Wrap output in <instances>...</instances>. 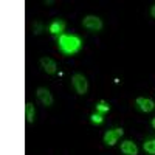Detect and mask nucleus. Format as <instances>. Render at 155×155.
<instances>
[{
  "instance_id": "1",
  "label": "nucleus",
  "mask_w": 155,
  "mask_h": 155,
  "mask_svg": "<svg viewBox=\"0 0 155 155\" xmlns=\"http://www.w3.org/2000/svg\"><path fill=\"white\" fill-rule=\"evenodd\" d=\"M82 41L74 34H61L58 39V47L64 54H74L81 50Z\"/></svg>"
},
{
  "instance_id": "2",
  "label": "nucleus",
  "mask_w": 155,
  "mask_h": 155,
  "mask_svg": "<svg viewBox=\"0 0 155 155\" xmlns=\"http://www.w3.org/2000/svg\"><path fill=\"white\" fill-rule=\"evenodd\" d=\"M71 84L76 90V93L78 95H85L87 93V90H88V81H87V78L81 73H74L73 78H71Z\"/></svg>"
},
{
  "instance_id": "3",
  "label": "nucleus",
  "mask_w": 155,
  "mask_h": 155,
  "mask_svg": "<svg viewBox=\"0 0 155 155\" xmlns=\"http://www.w3.org/2000/svg\"><path fill=\"white\" fill-rule=\"evenodd\" d=\"M82 25H84V28H87L90 31H99L102 28V20L96 16H87V17H84Z\"/></svg>"
},
{
  "instance_id": "4",
  "label": "nucleus",
  "mask_w": 155,
  "mask_h": 155,
  "mask_svg": "<svg viewBox=\"0 0 155 155\" xmlns=\"http://www.w3.org/2000/svg\"><path fill=\"white\" fill-rule=\"evenodd\" d=\"M123 134H124L123 129H112V130H107L104 134V143L107 146H115L116 141H118V138L123 137Z\"/></svg>"
},
{
  "instance_id": "5",
  "label": "nucleus",
  "mask_w": 155,
  "mask_h": 155,
  "mask_svg": "<svg viewBox=\"0 0 155 155\" xmlns=\"http://www.w3.org/2000/svg\"><path fill=\"white\" fill-rule=\"evenodd\" d=\"M37 99L42 102L44 106H47V107H50V106H53V95L50 93V90L48 88H45V87H39L37 88Z\"/></svg>"
},
{
  "instance_id": "6",
  "label": "nucleus",
  "mask_w": 155,
  "mask_h": 155,
  "mask_svg": "<svg viewBox=\"0 0 155 155\" xmlns=\"http://www.w3.org/2000/svg\"><path fill=\"white\" fill-rule=\"evenodd\" d=\"M137 106H138V109L141 110V112H144V113H149V112H152L153 109H155V102L152 101V99H149V98H137Z\"/></svg>"
},
{
  "instance_id": "7",
  "label": "nucleus",
  "mask_w": 155,
  "mask_h": 155,
  "mask_svg": "<svg viewBox=\"0 0 155 155\" xmlns=\"http://www.w3.org/2000/svg\"><path fill=\"white\" fill-rule=\"evenodd\" d=\"M41 65H42V68L48 73V74H54L56 73V62L51 59V58H42L41 59Z\"/></svg>"
},
{
  "instance_id": "8",
  "label": "nucleus",
  "mask_w": 155,
  "mask_h": 155,
  "mask_svg": "<svg viewBox=\"0 0 155 155\" xmlns=\"http://www.w3.org/2000/svg\"><path fill=\"white\" fill-rule=\"evenodd\" d=\"M121 152L124 155H138V147L132 141H124L121 143Z\"/></svg>"
},
{
  "instance_id": "9",
  "label": "nucleus",
  "mask_w": 155,
  "mask_h": 155,
  "mask_svg": "<svg viewBox=\"0 0 155 155\" xmlns=\"http://www.w3.org/2000/svg\"><path fill=\"white\" fill-rule=\"evenodd\" d=\"M48 30H50L51 34H62V31L65 30V22L56 19V20H53V22L50 23V28Z\"/></svg>"
},
{
  "instance_id": "10",
  "label": "nucleus",
  "mask_w": 155,
  "mask_h": 155,
  "mask_svg": "<svg viewBox=\"0 0 155 155\" xmlns=\"http://www.w3.org/2000/svg\"><path fill=\"white\" fill-rule=\"evenodd\" d=\"M25 116H27V123H33L34 121V116H36V109L31 102H27L25 106Z\"/></svg>"
},
{
  "instance_id": "11",
  "label": "nucleus",
  "mask_w": 155,
  "mask_h": 155,
  "mask_svg": "<svg viewBox=\"0 0 155 155\" xmlns=\"http://www.w3.org/2000/svg\"><path fill=\"white\" fill-rule=\"evenodd\" d=\"M143 147H144V150H146L147 153H150V155H155V138H153V140H149V141H146V143L143 144Z\"/></svg>"
},
{
  "instance_id": "12",
  "label": "nucleus",
  "mask_w": 155,
  "mask_h": 155,
  "mask_svg": "<svg viewBox=\"0 0 155 155\" xmlns=\"http://www.w3.org/2000/svg\"><path fill=\"white\" fill-rule=\"evenodd\" d=\"M96 110L102 115V113H106V112H109V110H110V106L107 104L106 101H99L98 104H96Z\"/></svg>"
},
{
  "instance_id": "13",
  "label": "nucleus",
  "mask_w": 155,
  "mask_h": 155,
  "mask_svg": "<svg viewBox=\"0 0 155 155\" xmlns=\"http://www.w3.org/2000/svg\"><path fill=\"white\" fill-rule=\"evenodd\" d=\"M90 120H92L93 124H102V121H104V116H102L101 113H93Z\"/></svg>"
},
{
  "instance_id": "14",
  "label": "nucleus",
  "mask_w": 155,
  "mask_h": 155,
  "mask_svg": "<svg viewBox=\"0 0 155 155\" xmlns=\"http://www.w3.org/2000/svg\"><path fill=\"white\" fill-rule=\"evenodd\" d=\"M150 14H152V17L155 19V5L152 6V9H150Z\"/></svg>"
},
{
  "instance_id": "15",
  "label": "nucleus",
  "mask_w": 155,
  "mask_h": 155,
  "mask_svg": "<svg viewBox=\"0 0 155 155\" xmlns=\"http://www.w3.org/2000/svg\"><path fill=\"white\" fill-rule=\"evenodd\" d=\"M152 127H153V129H155V118H153V120H152Z\"/></svg>"
}]
</instances>
